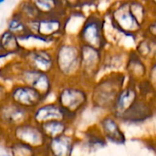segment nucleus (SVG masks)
<instances>
[{"instance_id": "nucleus-20", "label": "nucleus", "mask_w": 156, "mask_h": 156, "mask_svg": "<svg viewBox=\"0 0 156 156\" xmlns=\"http://www.w3.org/2000/svg\"><path fill=\"white\" fill-rule=\"evenodd\" d=\"M102 127L107 138L113 143H122L124 142V136L120 131L117 123L112 119H105L102 121Z\"/></svg>"}, {"instance_id": "nucleus-28", "label": "nucleus", "mask_w": 156, "mask_h": 156, "mask_svg": "<svg viewBox=\"0 0 156 156\" xmlns=\"http://www.w3.org/2000/svg\"><path fill=\"white\" fill-rule=\"evenodd\" d=\"M8 56L3 51L2 48H1V45H0V59H3V58H7Z\"/></svg>"}, {"instance_id": "nucleus-11", "label": "nucleus", "mask_w": 156, "mask_h": 156, "mask_svg": "<svg viewBox=\"0 0 156 156\" xmlns=\"http://www.w3.org/2000/svg\"><path fill=\"white\" fill-rule=\"evenodd\" d=\"M60 120L69 121L73 120L56 101H45L44 103H42L31 111V121L39 126L48 121Z\"/></svg>"}, {"instance_id": "nucleus-26", "label": "nucleus", "mask_w": 156, "mask_h": 156, "mask_svg": "<svg viewBox=\"0 0 156 156\" xmlns=\"http://www.w3.org/2000/svg\"><path fill=\"white\" fill-rule=\"evenodd\" d=\"M144 1L148 4V6L151 7L152 10L156 9V0H144Z\"/></svg>"}, {"instance_id": "nucleus-15", "label": "nucleus", "mask_w": 156, "mask_h": 156, "mask_svg": "<svg viewBox=\"0 0 156 156\" xmlns=\"http://www.w3.org/2000/svg\"><path fill=\"white\" fill-rule=\"evenodd\" d=\"M72 121L69 120H52L40 125L43 133L48 140H51L68 134Z\"/></svg>"}, {"instance_id": "nucleus-5", "label": "nucleus", "mask_w": 156, "mask_h": 156, "mask_svg": "<svg viewBox=\"0 0 156 156\" xmlns=\"http://www.w3.org/2000/svg\"><path fill=\"white\" fill-rule=\"evenodd\" d=\"M56 102L72 119L83 108L87 103L86 92L69 81H58L56 88Z\"/></svg>"}, {"instance_id": "nucleus-14", "label": "nucleus", "mask_w": 156, "mask_h": 156, "mask_svg": "<svg viewBox=\"0 0 156 156\" xmlns=\"http://www.w3.org/2000/svg\"><path fill=\"white\" fill-rule=\"evenodd\" d=\"M80 70L82 71H93L101 59V50L88 46L80 45Z\"/></svg>"}, {"instance_id": "nucleus-27", "label": "nucleus", "mask_w": 156, "mask_h": 156, "mask_svg": "<svg viewBox=\"0 0 156 156\" xmlns=\"http://www.w3.org/2000/svg\"><path fill=\"white\" fill-rule=\"evenodd\" d=\"M0 156H12L10 154H9V152H8V150H7V147H6V145L4 147V149L0 152Z\"/></svg>"}, {"instance_id": "nucleus-29", "label": "nucleus", "mask_w": 156, "mask_h": 156, "mask_svg": "<svg viewBox=\"0 0 156 156\" xmlns=\"http://www.w3.org/2000/svg\"><path fill=\"white\" fill-rule=\"evenodd\" d=\"M112 2H123V1H131V0H112Z\"/></svg>"}, {"instance_id": "nucleus-30", "label": "nucleus", "mask_w": 156, "mask_h": 156, "mask_svg": "<svg viewBox=\"0 0 156 156\" xmlns=\"http://www.w3.org/2000/svg\"><path fill=\"white\" fill-rule=\"evenodd\" d=\"M152 14H153V17H156V9L152 10Z\"/></svg>"}, {"instance_id": "nucleus-12", "label": "nucleus", "mask_w": 156, "mask_h": 156, "mask_svg": "<svg viewBox=\"0 0 156 156\" xmlns=\"http://www.w3.org/2000/svg\"><path fill=\"white\" fill-rule=\"evenodd\" d=\"M75 140L72 135L65 134L48 140L45 151L47 156H72Z\"/></svg>"}, {"instance_id": "nucleus-21", "label": "nucleus", "mask_w": 156, "mask_h": 156, "mask_svg": "<svg viewBox=\"0 0 156 156\" xmlns=\"http://www.w3.org/2000/svg\"><path fill=\"white\" fill-rule=\"evenodd\" d=\"M16 11L28 23L41 17L40 13L29 0H22L17 5Z\"/></svg>"}, {"instance_id": "nucleus-9", "label": "nucleus", "mask_w": 156, "mask_h": 156, "mask_svg": "<svg viewBox=\"0 0 156 156\" xmlns=\"http://www.w3.org/2000/svg\"><path fill=\"white\" fill-rule=\"evenodd\" d=\"M31 120V111L6 101L0 105V139L14 128Z\"/></svg>"}, {"instance_id": "nucleus-2", "label": "nucleus", "mask_w": 156, "mask_h": 156, "mask_svg": "<svg viewBox=\"0 0 156 156\" xmlns=\"http://www.w3.org/2000/svg\"><path fill=\"white\" fill-rule=\"evenodd\" d=\"M55 75L58 81H70L80 70V44L76 39L68 40L67 36L54 47Z\"/></svg>"}, {"instance_id": "nucleus-13", "label": "nucleus", "mask_w": 156, "mask_h": 156, "mask_svg": "<svg viewBox=\"0 0 156 156\" xmlns=\"http://www.w3.org/2000/svg\"><path fill=\"white\" fill-rule=\"evenodd\" d=\"M0 45L3 51L8 57L14 58L19 57L26 49L19 38L7 29H5L0 34Z\"/></svg>"}, {"instance_id": "nucleus-22", "label": "nucleus", "mask_w": 156, "mask_h": 156, "mask_svg": "<svg viewBox=\"0 0 156 156\" xmlns=\"http://www.w3.org/2000/svg\"><path fill=\"white\" fill-rule=\"evenodd\" d=\"M134 99H135V93L133 90L132 89L124 90L122 94H120L116 103V107L118 110L122 111L126 108L132 107L133 103L134 102Z\"/></svg>"}, {"instance_id": "nucleus-10", "label": "nucleus", "mask_w": 156, "mask_h": 156, "mask_svg": "<svg viewBox=\"0 0 156 156\" xmlns=\"http://www.w3.org/2000/svg\"><path fill=\"white\" fill-rule=\"evenodd\" d=\"M8 101L32 111L47 100L36 89L21 83H14L8 87Z\"/></svg>"}, {"instance_id": "nucleus-24", "label": "nucleus", "mask_w": 156, "mask_h": 156, "mask_svg": "<svg viewBox=\"0 0 156 156\" xmlns=\"http://www.w3.org/2000/svg\"><path fill=\"white\" fill-rule=\"evenodd\" d=\"M67 10H73L78 9L81 6V5L86 0H58Z\"/></svg>"}, {"instance_id": "nucleus-17", "label": "nucleus", "mask_w": 156, "mask_h": 156, "mask_svg": "<svg viewBox=\"0 0 156 156\" xmlns=\"http://www.w3.org/2000/svg\"><path fill=\"white\" fill-rule=\"evenodd\" d=\"M9 154L12 156H47L46 151L37 150L25 143L16 141H5Z\"/></svg>"}, {"instance_id": "nucleus-7", "label": "nucleus", "mask_w": 156, "mask_h": 156, "mask_svg": "<svg viewBox=\"0 0 156 156\" xmlns=\"http://www.w3.org/2000/svg\"><path fill=\"white\" fill-rule=\"evenodd\" d=\"M7 140L19 142L40 151L45 150L48 143L41 127L31 120L9 131L5 136V141Z\"/></svg>"}, {"instance_id": "nucleus-31", "label": "nucleus", "mask_w": 156, "mask_h": 156, "mask_svg": "<svg viewBox=\"0 0 156 156\" xmlns=\"http://www.w3.org/2000/svg\"><path fill=\"white\" fill-rule=\"evenodd\" d=\"M5 2V0H0V5H3Z\"/></svg>"}, {"instance_id": "nucleus-4", "label": "nucleus", "mask_w": 156, "mask_h": 156, "mask_svg": "<svg viewBox=\"0 0 156 156\" xmlns=\"http://www.w3.org/2000/svg\"><path fill=\"white\" fill-rule=\"evenodd\" d=\"M105 16L109 17L112 28L121 34L135 37L144 32V27L132 13L129 1L112 2L105 12Z\"/></svg>"}, {"instance_id": "nucleus-18", "label": "nucleus", "mask_w": 156, "mask_h": 156, "mask_svg": "<svg viewBox=\"0 0 156 156\" xmlns=\"http://www.w3.org/2000/svg\"><path fill=\"white\" fill-rule=\"evenodd\" d=\"M129 6L133 16L144 27L153 17L152 9L144 0H131Z\"/></svg>"}, {"instance_id": "nucleus-8", "label": "nucleus", "mask_w": 156, "mask_h": 156, "mask_svg": "<svg viewBox=\"0 0 156 156\" xmlns=\"http://www.w3.org/2000/svg\"><path fill=\"white\" fill-rule=\"evenodd\" d=\"M17 58L31 69L48 74L55 73V56L52 47L26 48Z\"/></svg>"}, {"instance_id": "nucleus-25", "label": "nucleus", "mask_w": 156, "mask_h": 156, "mask_svg": "<svg viewBox=\"0 0 156 156\" xmlns=\"http://www.w3.org/2000/svg\"><path fill=\"white\" fill-rule=\"evenodd\" d=\"M6 101H8V87L3 81H0V105Z\"/></svg>"}, {"instance_id": "nucleus-16", "label": "nucleus", "mask_w": 156, "mask_h": 156, "mask_svg": "<svg viewBox=\"0 0 156 156\" xmlns=\"http://www.w3.org/2000/svg\"><path fill=\"white\" fill-rule=\"evenodd\" d=\"M41 16L67 15V10L58 0H29Z\"/></svg>"}, {"instance_id": "nucleus-19", "label": "nucleus", "mask_w": 156, "mask_h": 156, "mask_svg": "<svg viewBox=\"0 0 156 156\" xmlns=\"http://www.w3.org/2000/svg\"><path fill=\"white\" fill-rule=\"evenodd\" d=\"M10 32L16 35L18 38L29 32L27 22L15 10L6 20V29Z\"/></svg>"}, {"instance_id": "nucleus-23", "label": "nucleus", "mask_w": 156, "mask_h": 156, "mask_svg": "<svg viewBox=\"0 0 156 156\" xmlns=\"http://www.w3.org/2000/svg\"><path fill=\"white\" fill-rule=\"evenodd\" d=\"M145 37L151 38L156 40V17H153L145 25L144 32Z\"/></svg>"}, {"instance_id": "nucleus-6", "label": "nucleus", "mask_w": 156, "mask_h": 156, "mask_svg": "<svg viewBox=\"0 0 156 156\" xmlns=\"http://www.w3.org/2000/svg\"><path fill=\"white\" fill-rule=\"evenodd\" d=\"M66 16L67 15L41 16L37 19L27 23L29 31L53 40L58 43L67 36Z\"/></svg>"}, {"instance_id": "nucleus-1", "label": "nucleus", "mask_w": 156, "mask_h": 156, "mask_svg": "<svg viewBox=\"0 0 156 156\" xmlns=\"http://www.w3.org/2000/svg\"><path fill=\"white\" fill-rule=\"evenodd\" d=\"M0 77L5 82L21 83L39 92L46 100L56 91L58 80L55 74L42 73L26 66L19 58H14L0 69Z\"/></svg>"}, {"instance_id": "nucleus-3", "label": "nucleus", "mask_w": 156, "mask_h": 156, "mask_svg": "<svg viewBox=\"0 0 156 156\" xmlns=\"http://www.w3.org/2000/svg\"><path fill=\"white\" fill-rule=\"evenodd\" d=\"M105 15L99 11H92L87 14L75 37L78 43L103 50L107 43L105 35Z\"/></svg>"}]
</instances>
